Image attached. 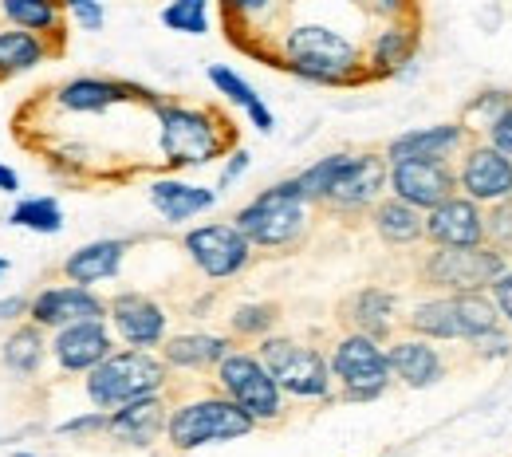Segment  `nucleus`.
Wrapping results in <instances>:
<instances>
[{"instance_id": "obj_35", "label": "nucleus", "mask_w": 512, "mask_h": 457, "mask_svg": "<svg viewBox=\"0 0 512 457\" xmlns=\"http://www.w3.org/2000/svg\"><path fill=\"white\" fill-rule=\"evenodd\" d=\"M347 162V150H339V154H327L320 162H312L308 170H300L296 174V186H300V194L308 205H323V197L331 190V182H335V174H339V166Z\"/></svg>"}, {"instance_id": "obj_50", "label": "nucleus", "mask_w": 512, "mask_h": 457, "mask_svg": "<svg viewBox=\"0 0 512 457\" xmlns=\"http://www.w3.org/2000/svg\"><path fill=\"white\" fill-rule=\"evenodd\" d=\"M12 457H36V454H28V450H20V454H12Z\"/></svg>"}, {"instance_id": "obj_46", "label": "nucleus", "mask_w": 512, "mask_h": 457, "mask_svg": "<svg viewBox=\"0 0 512 457\" xmlns=\"http://www.w3.org/2000/svg\"><path fill=\"white\" fill-rule=\"evenodd\" d=\"M485 138H489L497 150L512 154V107L501 115V119H497V123H493V127H489V131H485Z\"/></svg>"}, {"instance_id": "obj_47", "label": "nucleus", "mask_w": 512, "mask_h": 457, "mask_svg": "<svg viewBox=\"0 0 512 457\" xmlns=\"http://www.w3.org/2000/svg\"><path fill=\"white\" fill-rule=\"evenodd\" d=\"M28 304H32V300H24V296H0V324H20V320H28Z\"/></svg>"}, {"instance_id": "obj_45", "label": "nucleus", "mask_w": 512, "mask_h": 457, "mask_svg": "<svg viewBox=\"0 0 512 457\" xmlns=\"http://www.w3.org/2000/svg\"><path fill=\"white\" fill-rule=\"evenodd\" d=\"M489 296H493V304H497V312H501V320L512 324V264L489 284Z\"/></svg>"}, {"instance_id": "obj_29", "label": "nucleus", "mask_w": 512, "mask_h": 457, "mask_svg": "<svg viewBox=\"0 0 512 457\" xmlns=\"http://www.w3.org/2000/svg\"><path fill=\"white\" fill-rule=\"evenodd\" d=\"M0 20L12 24V28H24V32L44 36L56 48V56L64 52V36H67L64 0H0Z\"/></svg>"}, {"instance_id": "obj_40", "label": "nucleus", "mask_w": 512, "mask_h": 457, "mask_svg": "<svg viewBox=\"0 0 512 457\" xmlns=\"http://www.w3.org/2000/svg\"><path fill=\"white\" fill-rule=\"evenodd\" d=\"M60 434H64V438H79V442L107 434V410H87V414L67 418V422H60Z\"/></svg>"}, {"instance_id": "obj_6", "label": "nucleus", "mask_w": 512, "mask_h": 457, "mask_svg": "<svg viewBox=\"0 0 512 457\" xmlns=\"http://www.w3.org/2000/svg\"><path fill=\"white\" fill-rule=\"evenodd\" d=\"M406 331L426 335L434 343H473L485 331L501 327V312L489 292H442L430 300H418L406 316Z\"/></svg>"}, {"instance_id": "obj_2", "label": "nucleus", "mask_w": 512, "mask_h": 457, "mask_svg": "<svg viewBox=\"0 0 512 457\" xmlns=\"http://www.w3.org/2000/svg\"><path fill=\"white\" fill-rule=\"evenodd\" d=\"M150 111L158 119V146L170 166H205L233 150V127L209 107L150 99Z\"/></svg>"}, {"instance_id": "obj_3", "label": "nucleus", "mask_w": 512, "mask_h": 457, "mask_svg": "<svg viewBox=\"0 0 512 457\" xmlns=\"http://www.w3.org/2000/svg\"><path fill=\"white\" fill-rule=\"evenodd\" d=\"M233 225L253 241V249L284 253L296 249L312 229V205L304 201L296 178H284L233 213Z\"/></svg>"}, {"instance_id": "obj_36", "label": "nucleus", "mask_w": 512, "mask_h": 457, "mask_svg": "<svg viewBox=\"0 0 512 457\" xmlns=\"http://www.w3.org/2000/svg\"><path fill=\"white\" fill-rule=\"evenodd\" d=\"M162 24L182 36H205L209 32V0H170L162 8Z\"/></svg>"}, {"instance_id": "obj_15", "label": "nucleus", "mask_w": 512, "mask_h": 457, "mask_svg": "<svg viewBox=\"0 0 512 457\" xmlns=\"http://www.w3.org/2000/svg\"><path fill=\"white\" fill-rule=\"evenodd\" d=\"M386 194L402 197V201H410V205H418L426 213L438 201L457 194V170H453V162H426V158L390 162Z\"/></svg>"}, {"instance_id": "obj_48", "label": "nucleus", "mask_w": 512, "mask_h": 457, "mask_svg": "<svg viewBox=\"0 0 512 457\" xmlns=\"http://www.w3.org/2000/svg\"><path fill=\"white\" fill-rule=\"evenodd\" d=\"M0 194H20V174L0 162Z\"/></svg>"}, {"instance_id": "obj_31", "label": "nucleus", "mask_w": 512, "mask_h": 457, "mask_svg": "<svg viewBox=\"0 0 512 457\" xmlns=\"http://www.w3.org/2000/svg\"><path fill=\"white\" fill-rule=\"evenodd\" d=\"M52 56H56V48L44 36L12 28V24L0 28V83H12L20 75L36 71L40 64H48Z\"/></svg>"}, {"instance_id": "obj_44", "label": "nucleus", "mask_w": 512, "mask_h": 457, "mask_svg": "<svg viewBox=\"0 0 512 457\" xmlns=\"http://www.w3.org/2000/svg\"><path fill=\"white\" fill-rule=\"evenodd\" d=\"M249 162H253V154L249 150H241V146H233L229 154H225V166H221V178H217V190H229L237 178H245V170H249Z\"/></svg>"}, {"instance_id": "obj_11", "label": "nucleus", "mask_w": 512, "mask_h": 457, "mask_svg": "<svg viewBox=\"0 0 512 457\" xmlns=\"http://www.w3.org/2000/svg\"><path fill=\"white\" fill-rule=\"evenodd\" d=\"M182 249L190 264L209 276V280H233L253 264V241L233 225V221H209V225H193L182 237Z\"/></svg>"}, {"instance_id": "obj_42", "label": "nucleus", "mask_w": 512, "mask_h": 457, "mask_svg": "<svg viewBox=\"0 0 512 457\" xmlns=\"http://www.w3.org/2000/svg\"><path fill=\"white\" fill-rule=\"evenodd\" d=\"M469 347H473V355H477V359H512V335L505 331V327L485 331V335H481V339H473Z\"/></svg>"}, {"instance_id": "obj_34", "label": "nucleus", "mask_w": 512, "mask_h": 457, "mask_svg": "<svg viewBox=\"0 0 512 457\" xmlns=\"http://www.w3.org/2000/svg\"><path fill=\"white\" fill-rule=\"evenodd\" d=\"M280 324V304H268V300H253V304H237L233 316H229V335L233 339H264L272 335Z\"/></svg>"}, {"instance_id": "obj_24", "label": "nucleus", "mask_w": 512, "mask_h": 457, "mask_svg": "<svg viewBox=\"0 0 512 457\" xmlns=\"http://www.w3.org/2000/svg\"><path fill=\"white\" fill-rule=\"evenodd\" d=\"M339 320L347 324V331H363V335H375V339H390L398 320H402V300H398L394 288L367 284V288L351 292L339 304Z\"/></svg>"}, {"instance_id": "obj_14", "label": "nucleus", "mask_w": 512, "mask_h": 457, "mask_svg": "<svg viewBox=\"0 0 512 457\" xmlns=\"http://www.w3.org/2000/svg\"><path fill=\"white\" fill-rule=\"evenodd\" d=\"M107 324L115 331V339L123 347H142V351H158L170 335V316L166 308L146 296V292H119L107 300Z\"/></svg>"}, {"instance_id": "obj_19", "label": "nucleus", "mask_w": 512, "mask_h": 457, "mask_svg": "<svg viewBox=\"0 0 512 457\" xmlns=\"http://www.w3.org/2000/svg\"><path fill=\"white\" fill-rule=\"evenodd\" d=\"M386 359H390L394 383H402L406 391H426V387H434V383L446 379V355L426 335L406 331V335L390 339L386 343Z\"/></svg>"}, {"instance_id": "obj_5", "label": "nucleus", "mask_w": 512, "mask_h": 457, "mask_svg": "<svg viewBox=\"0 0 512 457\" xmlns=\"http://www.w3.org/2000/svg\"><path fill=\"white\" fill-rule=\"evenodd\" d=\"M256 430V422L221 391L193 394L182 398L178 406H170V422H166V442L178 454H190L201 446H225V442H241Z\"/></svg>"}, {"instance_id": "obj_27", "label": "nucleus", "mask_w": 512, "mask_h": 457, "mask_svg": "<svg viewBox=\"0 0 512 457\" xmlns=\"http://www.w3.org/2000/svg\"><path fill=\"white\" fill-rule=\"evenodd\" d=\"M146 197L158 209V217L170 221V225H186V221L209 213L217 205V190L193 186V182H182V178H154Z\"/></svg>"}, {"instance_id": "obj_38", "label": "nucleus", "mask_w": 512, "mask_h": 457, "mask_svg": "<svg viewBox=\"0 0 512 457\" xmlns=\"http://www.w3.org/2000/svg\"><path fill=\"white\" fill-rule=\"evenodd\" d=\"M509 107H512V91H481V95L465 107V127L477 123V131H489Z\"/></svg>"}, {"instance_id": "obj_12", "label": "nucleus", "mask_w": 512, "mask_h": 457, "mask_svg": "<svg viewBox=\"0 0 512 457\" xmlns=\"http://www.w3.org/2000/svg\"><path fill=\"white\" fill-rule=\"evenodd\" d=\"M386 174H390L386 154H379V150H359V154H351V150H347V162L339 166L331 190L323 197V209L343 213V217L371 213L375 201L386 197Z\"/></svg>"}, {"instance_id": "obj_33", "label": "nucleus", "mask_w": 512, "mask_h": 457, "mask_svg": "<svg viewBox=\"0 0 512 457\" xmlns=\"http://www.w3.org/2000/svg\"><path fill=\"white\" fill-rule=\"evenodd\" d=\"M8 221L16 229H28V233H40V237H56L64 229V209L60 201L52 194H40V197H24L20 205H12Z\"/></svg>"}, {"instance_id": "obj_7", "label": "nucleus", "mask_w": 512, "mask_h": 457, "mask_svg": "<svg viewBox=\"0 0 512 457\" xmlns=\"http://www.w3.org/2000/svg\"><path fill=\"white\" fill-rule=\"evenodd\" d=\"M256 355L280 383V391L296 402H327L335 394V375L320 347L296 339V335H264L256 343Z\"/></svg>"}, {"instance_id": "obj_30", "label": "nucleus", "mask_w": 512, "mask_h": 457, "mask_svg": "<svg viewBox=\"0 0 512 457\" xmlns=\"http://www.w3.org/2000/svg\"><path fill=\"white\" fill-rule=\"evenodd\" d=\"M48 355H52L48 331L40 324H32V320H20V324L12 327V335L0 343V363L8 367V375L24 379V383L40 375V367H44Z\"/></svg>"}, {"instance_id": "obj_1", "label": "nucleus", "mask_w": 512, "mask_h": 457, "mask_svg": "<svg viewBox=\"0 0 512 457\" xmlns=\"http://www.w3.org/2000/svg\"><path fill=\"white\" fill-rule=\"evenodd\" d=\"M268 60L316 87H359L367 83V52L339 28L327 24H292L280 32Z\"/></svg>"}, {"instance_id": "obj_37", "label": "nucleus", "mask_w": 512, "mask_h": 457, "mask_svg": "<svg viewBox=\"0 0 512 457\" xmlns=\"http://www.w3.org/2000/svg\"><path fill=\"white\" fill-rule=\"evenodd\" d=\"M485 245L512 261V197L485 205Z\"/></svg>"}, {"instance_id": "obj_23", "label": "nucleus", "mask_w": 512, "mask_h": 457, "mask_svg": "<svg viewBox=\"0 0 512 457\" xmlns=\"http://www.w3.org/2000/svg\"><path fill=\"white\" fill-rule=\"evenodd\" d=\"M422 44V20L418 16H402V20H386L383 28L371 36L367 44V75L371 79H394L414 64Z\"/></svg>"}, {"instance_id": "obj_16", "label": "nucleus", "mask_w": 512, "mask_h": 457, "mask_svg": "<svg viewBox=\"0 0 512 457\" xmlns=\"http://www.w3.org/2000/svg\"><path fill=\"white\" fill-rule=\"evenodd\" d=\"M28 320L40 324L44 331H60L67 324H79V320H107V300L95 292V288H83V284H52V288H40L28 304Z\"/></svg>"}, {"instance_id": "obj_39", "label": "nucleus", "mask_w": 512, "mask_h": 457, "mask_svg": "<svg viewBox=\"0 0 512 457\" xmlns=\"http://www.w3.org/2000/svg\"><path fill=\"white\" fill-rule=\"evenodd\" d=\"M280 0H221V12L229 24H237L241 32H253L260 20H268L276 12Z\"/></svg>"}, {"instance_id": "obj_25", "label": "nucleus", "mask_w": 512, "mask_h": 457, "mask_svg": "<svg viewBox=\"0 0 512 457\" xmlns=\"http://www.w3.org/2000/svg\"><path fill=\"white\" fill-rule=\"evenodd\" d=\"M158 351H162V359L170 363V371L205 375V371H217V363L233 351V335H217V331H182V335H166V343H162Z\"/></svg>"}, {"instance_id": "obj_13", "label": "nucleus", "mask_w": 512, "mask_h": 457, "mask_svg": "<svg viewBox=\"0 0 512 457\" xmlns=\"http://www.w3.org/2000/svg\"><path fill=\"white\" fill-rule=\"evenodd\" d=\"M457 194L477 205H493L512 197V154L497 150L489 138H473L457 158Z\"/></svg>"}, {"instance_id": "obj_18", "label": "nucleus", "mask_w": 512, "mask_h": 457, "mask_svg": "<svg viewBox=\"0 0 512 457\" xmlns=\"http://www.w3.org/2000/svg\"><path fill=\"white\" fill-rule=\"evenodd\" d=\"M426 241L446 245V249H473L485 245V205L473 197L453 194L426 209Z\"/></svg>"}, {"instance_id": "obj_32", "label": "nucleus", "mask_w": 512, "mask_h": 457, "mask_svg": "<svg viewBox=\"0 0 512 457\" xmlns=\"http://www.w3.org/2000/svg\"><path fill=\"white\" fill-rule=\"evenodd\" d=\"M209 83H213V91L221 95V99H229L233 107H241L245 111V119L253 123L260 134H272V127H276V119H272V111H268V103L256 95V87L245 79V75H237L233 67L225 64H213L209 71Z\"/></svg>"}, {"instance_id": "obj_8", "label": "nucleus", "mask_w": 512, "mask_h": 457, "mask_svg": "<svg viewBox=\"0 0 512 457\" xmlns=\"http://www.w3.org/2000/svg\"><path fill=\"white\" fill-rule=\"evenodd\" d=\"M213 383L225 398H233L256 426H276L288 414V394L280 391V383L272 379V371L264 367V359L249 347H233L217 371Z\"/></svg>"}, {"instance_id": "obj_9", "label": "nucleus", "mask_w": 512, "mask_h": 457, "mask_svg": "<svg viewBox=\"0 0 512 457\" xmlns=\"http://www.w3.org/2000/svg\"><path fill=\"white\" fill-rule=\"evenodd\" d=\"M331 375L343 402H375L390 391L394 375H390V359H386V343L363 331H347L331 343L327 351Z\"/></svg>"}, {"instance_id": "obj_4", "label": "nucleus", "mask_w": 512, "mask_h": 457, "mask_svg": "<svg viewBox=\"0 0 512 457\" xmlns=\"http://www.w3.org/2000/svg\"><path fill=\"white\" fill-rule=\"evenodd\" d=\"M170 387V363L162 351H142V347H115L95 371L83 375V391L95 410H119L134 398L146 394H166Z\"/></svg>"}, {"instance_id": "obj_28", "label": "nucleus", "mask_w": 512, "mask_h": 457, "mask_svg": "<svg viewBox=\"0 0 512 457\" xmlns=\"http://www.w3.org/2000/svg\"><path fill=\"white\" fill-rule=\"evenodd\" d=\"M371 229L390 249H414L418 241H426V213L402 197L386 194L371 209Z\"/></svg>"}, {"instance_id": "obj_17", "label": "nucleus", "mask_w": 512, "mask_h": 457, "mask_svg": "<svg viewBox=\"0 0 512 457\" xmlns=\"http://www.w3.org/2000/svg\"><path fill=\"white\" fill-rule=\"evenodd\" d=\"M48 343H52V359L64 375H87L115 351L119 339H115L107 320H79V324L52 331Z\"/></svg>"}, {"instance_id": "obj_49", "label": "nucleus", "mask_w": 512, "mask_h": 457, "mask_svg": "<svg viewBox=\"0 0 512 457\" xmlns=\"http://www.w3.org/2000/svg\"><path fill=\"white\" fill-rule=\"evenodd\" d=\"M4 272H8V257H0V276H4Z\"/></svg>"}, {"instance_id": "obj_22", "label": "nucleus", "mask_w": 512, "mask_h": 457, "mask_svg": "<svg viewBox=\"0 0 512 457\" xmlns=\"http://www.w3.org/2000/svg\"><path fill=\"white\" fill-rule=\"evenodd\" d=\"M473 142V127L465 123H434V127H414L386 142V162L402 158H426V162H457L461 150Z\"/></svg>"}, {"instance_id": "obj_20", "label": "nucleus", "mask_w": 512, "mask_h": 457, "mask_svg": "<svg viewBox=\"0 0 512 457\" xmlns=\"http://www.w3.org/2000/svg\"><path fill=\"white\" fill-rule=\"evenodd\" d=\"M166 422H170L166 394H146L119 410H107V438H115L119 446H130V450H150L154 442L166 438Z\"/></svg>"}, {"instance_id": "obj_43", "label": "nucleus", "mask_w": 512, "mask_h": 457, "mask_svg": "<svg viewBox=\"0 0 512 457\" xmlns=\"http://www.w3.org/2000/svg\"><path fill=\"white\" fill-rule=\"evenodd\" d=\"M359 8H367L379 20H402V16H418L414 0H355Z\"/></svg>"}, {"instance_id": "obj_26", "label": "nucleus", "mask_w": 512, "mask_h": 457, "mask_svg": "<svg viewBox=\"0 0 512 457\" xmlns=\"http://www.w3.org/2000/svg\"><path fill=\"white\" fill-rule=\"evenodd\" d=\"M127 253H130V241H123V237L87 241V245H79L75 253H67L64 280L83 284V288H95V284H103V280H115L123 261H127Z\"/></svg>"}, {"instance_id": "obj_41", "label": "nucleus", "mask_w": 512, "mask_h": 457, "mask_svg": "<svg viewBox=\"0 0 512 457\" xmlns=\"http://www.w3.org/2000/svg\"><path fill=\"white\" fill-rule=\"evenodd\" d=\"M67 20H75V28L83 32H99L107 24V8L99 0H64Z\"/></svg>"}, {"instance_id": "obj_21", "label": "nucleus", "mask_w": 512, "mask_h": 457, "mask_svg": "<svg viewBox=\"0 0 512 457\" xmlns=\"http://www.w3.org/2000/svg\"><path fill=\"white\" fill-rule=\"evenodd\" d=\"M150 103L154 95H146L142 87L123 83V79H103V75H79V79H67L56 87V107L67 115H103L111 107H123V103Z\"/></svg>"}, {"instance_id": "obj_10", "label": "nucleus", "mask_w": 512, "mask_h": 457, "mask_svg": "<svg viewBox=\"0 0 512 457\" xmlns=\"http://www.w3.org/2000/svg\"><path fill=\"white\" fill-rule=\"evenodd\" d=\"M505 268H509V257H501L489 245H473V249L434 245L418 264V280L426 288H442V292H489V284Z\"/></svg>"}]
</instances>
